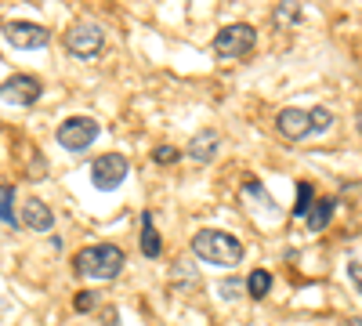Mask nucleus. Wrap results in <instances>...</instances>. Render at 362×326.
Listing matches in <instances>:
<instances>
[{
    "instance_id": "obj_1",
    "label": "nucleus",
    "mask_w": 362,
    "mask_h": 326,
    "mask_svg": "<svg viewBox=\"0 0 362 326\" xmlns=\"http://www.w3.org/2000/svg\"><path fill=\"white\" fill-rule=\"evenodd\" d=\"M127 264V254L119 250L116 243H90L83 250H76L73 257V272L83 276V279H98V283H109L124 272Z\"/></svg>"
},
{
    "instance_id": "obj_2",
    "label": "nucleus",
    "mask_w": 362,
    "mask_h": 326,
    "mask_svg": "<svg viewBox=\"0 0 362 326\" xmlns=\"http://www.w3.org/2000/svg\"><path fill=\"white\" fill-rule=\"evenodd\" d=\"M192 254L203 264H218V269H232L243 261V243L225 228H199L192 235Z\"/></svg>"
},
{
    "instance_id": "obj_3",
    "label": "nucleus",
    "mask_w": 362,
    "mask_h": 326,
    "mask_svg": "<svg viewBox=\"0 0 362 326\" xmlns=\"http://www.w3.org/2000/svg\"><path fill=\"white\" fill-rule=\"evenodd\" d=\"M254 44H257V29L247 22H232L214 37V54L221 62H235V58H247Z\"/></svg>"
},
{
    "instance_id": "obj_4",
    "label": "nucleus",
    "mask_w": 362,
    "mask_h": 326,
    "mask_svg": "<svg viewBox=\"0 0 362 326\" xmlns=\"http://www.w3.org/2000/svg\"><path fill=\"white\" fill-rule=\"evenodd\" d=\"M66 47H69L73 58H80V62H95V58L105 51V33H102V25H95V22H76V25H69Z\"/></svg>"
},
{
    "instance_id": "obj_5",
    "label": "nucleus",
    "mask_w": 362,
    "mask_h": 326,
    "mask_svg": "<svg viewBox=\"0 0 362 326\" xmlns=\"http://www.w3.org/2000/svg\"><path fill=\"white\" fill-rule=\"evenodd\" d=\"M98 131H102L98 120H90V116H69V120L58 124L54 138H58V145H62V149H69V153H83V149H90V145H95Z\"/></svg>"
},
{
    "instance_id": "obj_6",
    "label": "nucleus",
    "mask_w": 362,
    "mask_h": 326,
    "mask_svg": "<svg viewBox=\"0 0 362 326\" xmlns=\"http://www.w3.org/2000/svg\"><path fill=\"white\" fill-rule=\"evenodd\" d=\"M127 174H131V163L127 156H119V153H102L95 163H90V185H95L98 192H112L127 182Z\"/></svg>"
},
{
    "instance_id": "obj_7",
    "label": "nucleus",
    "mask_w": 362,
    "mask_h": 326,
    "mask_svg": "<svg viewBox=\"0 0 362 326\" xmlns=\"http://www.w3.org/2000/svg\"><path fill=\"white\" fill-rule=\"evenodd\" d=\"M4 40H8V47H15V51H37V47H47L51 33H47L40 22H22V18H15V22L4 25Z\"/></svg>"
},
{
    "instance_id": "obj_8",
    "label": "nucleus",
    "mask_w": 362,
    "mask_h": 326,
    "mask_svg": "<svg viewBox=\"0 0 362 326\" xmlns=\"http://www.w3.org/2000/svg\"><path fill=\"white\" fill-rule=\"evenodd\" d=\"M40 80L37 76H29V73H15L4 80V87H0V95H4V105H15V109H25V105H33L40 98Z\"/></svg>"
},
{
    "instance_id": "obj_9",
    "label": "nucleus",
    "mask_w": 362,
    "mask_h": 326,
    "mask_svg": "<svg viewBox=\"0 0 362 326\" xmlns=\"http://www.w3.org/2000/svg\"><path fill=\"white\" fill-rule=\"evenodd\" d=\"M276 131L286 138V141H300V138H308L312 134V112L308 109H279L276 112Z\"/></svg>"
},
{
    "instance_id": "obj_10",
    "label": "nucleus",
    "mask_w": 362,
    "mask_h": 326,
    "mask_svg": "<svg viewBox=\"0 0 362 326\" xmlns=\"http://www.w3.org/2000/svg\"><path fill=\"white\" fill-rule=\"evenodd\" d=\"M22 225L29 228V232H51L54 228V211L44 203V199H37V196H29L25 203H22Z\"/></svg>"
},
{
    "instance_id": "obj_11",
    "label": "nucleus",
    "mask_w": 362,
    "mask_h": 326,
    "mask_svg": "<svg viewBox=\"0 0 362 326\" xmlns=\"http://www.w3.org/2000/svg\"><path fill=\"white\" fill-rule=\"evenodd\" d=\"M218 149H221V134H218V131H199V134H192V141H189V160L210 163V160L218 156Z\"/></svg>"
},
{
    "instance_id": "obj_12",
    "label": "nucleus",
    "mask_w": 362,
    "mask_h": 326,
    "mask_svg": "<svg viewBox=\"0 0 362 326\" xmlns=\"http://www.w3.org/2000/svg\"><path fill=\"white\" fill-rule=\"evenodd\" d=\"M160 250H163V240H160V232L153 225V214H141V254L160 257Z\"/></svg>"
},
{
    "instance_id": "obj_13",
    "label": "nucleus",
    "mask_w": 362,
    "mask_h": 326,
    "mask_svg": "<svg viewBox=\"0 0 362 326\" xmlns=\"http://www.w3.org/2000/svg\"><path fill=\"white\" fill-rule=\"evenodd\" d=\"M0 199H4V203H0V218H4V228L15 232L22 221L15 218V185H11V182H4V189H0Z\"/></svg>"
},
{
    "instance_id": "obj_14",
    "label": "nucleus",
    "mask_w": 362,
    "mask_h": 326,
    "mask_svg": "<svg viewBox=\"0 0 362 326\" xmlns=\"http://www.w3.org/2000/svg\"><path fill=\"white\" fill-rule=\"evenodd\" d=\"M334 206H337L334 199H319V203L312 206V214L305 218V225H308L312 232H322V228L329 225V218H334Z\"/></svg>"
},
{
    "instance_id": "obj_15",
    "label": "nucleus",
    "mask_w": 362,
    "mask_h": 326,
    "mask_svg": "<svg viewBox=\"0 0 362 326\" xmlns=\"http://www.w3.org/2000/svg\"><path fill=\"white\" fill-rule=\"evenodd\" d=\"M247 293L254 301H264L268 293H272V272H264V269H254L250 276H247Z\"/></svg>"
},
{
    "instance_id": "obj_16",
    "label": "nucleus",
    "mask_w": 362,
    "mask_h": 326,
    "mask_svg": "<svg viewBox=\"0 0 362 326\" xmlns=\"http://www.w3.org/2000/svg\"><path fill=\"white\" fill-rule=\"evenodd\" d=\"M319 199H315V189L308 185V182H300L297 185V206H293V218L297 221H305L308 214H312V206H315Z\"/></svg>"
},
{
    "instance_id": "obj_17",
    "label": "nucleus",
    "mask_w": 362,
    "mask_h": 326,
    "mask_svg": "<svg viewBox=\"0 0 362 326\" xmlns=\"http://www.w3.org/2000/svg\"><path fill=\"white\" fill-rule=\"evenodd\" d=\"M297 22H305V11H300V4H279L276 8V25H297Z\"/></svg>"
},
{
    "instance_id": "obj_18",
    "label": "nucleus",
    "mask_w": 362,
    "mask_h": 326,
    "mask_svg": "<svg viewBox=\"0 0 362 326\" xmlns=\"http://www.w3.org/2000/svg\"><path fill=\"white\" fill-rule=\"evenodd\" d=\"M308 112H312V134H322V131L334 127V112H329L326 105H315V109H308Z\"/></svg>"
},
{
    "instance_id": "obj_19",
    "label": "nucleus",
    "mask_w": 362,
    "mask_h": 326,
    "mask_svg": "<svg viewBox=\"0 0 362 326\" xmlns=\"http://www.w3.org/2000/svg\"><path fill=\"white\" fill-rule=\"evenodd\" d=\"M218 293L225 301H235V298H243L247 293V279H225L221 286H218Z\"/></svg>"
},
{
    "instance_id": "obj_20",
    "label": "nucleus",
    "mask_w": 362,
    "mask_h": 326,
    "mask_svg": "<svg viewBox=\"0 0 362 326\" xmlns=\"http://www.w3.org/2000/svg\"><path fill=\"white\" fill-rule=\"evenodd\" d=\"M95 305H98V293H90V290H80V293H76V301H73L76 312H90Z\"/></svg>"
},
{
    "instance_id": "obj_21",
    "label": "nucleus",
    "mask_w": 362,
    "mask_h": 326,
    "mask_svg": "<svg viewBox=\"0 0 362 326\" xmlns=\"http://www.w3.org/2000/svg\"><path fill=\"white\" fill-rule=\"evenodd\" d=\"M177 149H174V145H160V149H153V160L156 163H177Z\"/></svg>"
},
{
    "instance_id": "obj_22",
    "label": "nucleus",
    "mask_w": 362,
    "mask_h": 326,
    "mask_svg": "<svg viewBox=\"0 0 362 326\" xmlns=\"http://www.w3.org/2000/svg\"><path fill=\"white\" fill-rule=\"evenodd\" d=\"M348 276H351V283H355V290L362 293V261H348Z\"/></svg>"
},
{
    "instance_id": "obj_23",
    "label": "nucleus",
    "mask_w": 362,
    "mask_h": 326,
    "mask_svg": "<svg viewBox=\"0 0 362 326\" xmlns=\"http://www.w3.org/2000/svg\"><path fill=\"white\" fill-rule=\"evenodd\" d=\"M344 326H362V315H351V319H344Z\"/></svg>"
},
{
    "instance_id": "obj_24",
    "label": "nucleus",
    "mask_w": 362,
    "mask_h": 326,
    "mask_svg": "<svg viewBox=\"0 0 362 326\" xmlns=\"http://www.w3.org/2000/svg\"><path fill=\"white\" fill-rule=\"evenodd\" d=\"M355 127H358V134H362V112H358V124H355Z\"/></svg>"
}]
</instances>
